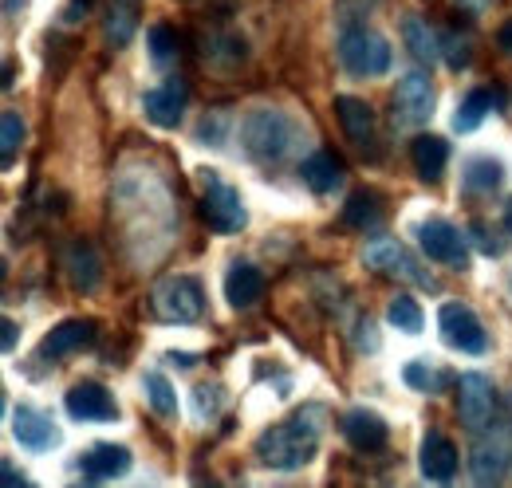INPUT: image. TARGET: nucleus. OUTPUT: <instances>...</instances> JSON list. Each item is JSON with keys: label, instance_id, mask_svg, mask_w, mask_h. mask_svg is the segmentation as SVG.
Returning <instances> with one entry per match:
<instances>
[{"label": "nucleus", "instance_id": "f257e3e1", "mask_svg": "<svg viewBox=\"0 0 512 488\" xmlns=\"http://www.w3.org/2000/svg\"><path fill=\"white\" fill-rule=\"evenodd\" d=\"M323 406H304L296 410L292 418H284L280 426L264 429L256 437V457L260 465L268 469H304L312 465V457L320 453V441H323Z\"/></svg>", "mask_w": 512, "mask_h": 488}, {"label": "nucleus", "instance_id": "f03ea898", "mask_svg": "<svg viewBox=\"0 0 512 488\" xmlns=\"http://www.w3.org/2000/svg\"><path fill=\"white\" fill-rule=\"evenodd\" d=\"M241 142H245V154L253 162L264 166H280L284 158H292L304 142V126L284 115V111H253L249 119L241 122Z\"/></svg>", "mask_w": 512, "mask_h": 488}, {"label": "nucleus", "instance_id": "7ed1b4c3", "mask_svg": "<svg viewBox=\"0 0 512 488\" xmlns=\"http://www.w3.org/2000/svg\"><path fill=\"white\" fill-rule=\"evenodd\" d=\"M512 469V422H489L473 433L469 473L477 485H501Z\"/></svg>", "mask_w": 512, "mask_h": 488}, {"label": "nucleus", "instance_id": "20e7f679", "mask_svg": "<svg viewBox=\"0 0 512 488\" xmlns=\"http://www.w3.org/2000/svg\"><path fill=\"white\" fill-rule=\"evenodd\" d=\"M339 60H343V67H347L351 75L375 79V75L390 71V60H394V56H390V44H386L375 28H367V24H347L343 36H339Z\"/></svg>", "mask_w": 512, "mask_h": 488}, {"label": "nucleus", "instance_id": "39448f33", "mask_svg": "<svg viewBox=\"0 0 512 488\" xmlns=\"http://www.w3.org/2000/svg\"><path fill=\"white\" fill-rule=\"evenodd\" d=\"M205 193H201V217L213 233H241L249 225V213H245V201L233 185L225 182L217 170H205Z\"/></svg>", "mask_w": 512, "mask_h": 488}, {"label": "nucleus", "instance_id": "423d86ee", "mask_svg": "<svg viewBox=\"0 0 512 488\" xmlns=\"http://www.w3.org/2000/svg\"><path fill=\"white\" fill-rule=\"evenodd\" d=\"M154 311L166 323H197L205 311V292L193 276H170L154 288Z\"/></svg>", "mask_w": 512, "mask_h": 488}, {"label": "nucleus", "instance_id": "0eeeda50", "mask_svg": "<svg viewBox=\"0 0 512 488\" xmlns=\"http://www.w3.org/2000/svg\"><path fill=\"white\" fill-rule=\"evenodd\" d=\"M434 115V83L426 71H406L394 87V122L398 126H422Z\"/></svg>", "mask_w": 512, "mask_h": 488}, {"label": "nucleus", "instance_id": "6e6552de", "mask_svg": "<svg viewBox=\"0 0 512 488\" xmlns=\"http://www.w3.org/2000/svg\"><path fill=\"white\" fill-rule=\"evenodd\" d=\"M457 414H461V422L465 429H485L493 418H497V390H493V382L485 378V374H461V382H457Z\"/></svg>", "mask_w": 512, "mask_h": 488}, {"label": "nucleus", "instance_id": "1a4fd4ad", "mask_svg": "<svg viewBox=\"0 0 512 488\" xmlns=\"http://www.w3.org/2000/svg\"><path fill=\"white\" fill-rule=\"evenodd\" d=\"M438 327H442V339H446L453 351H461V355H485V347H489L481 319L465 304H442Z\"/></svg>", "mask_w": 512, "mask_h": 488}, {"label": "nucleus", "instance_id": "9d476101", "mask_svg": "<svg viewBox=\"0 0 512 488\" xmlns=\"http://www.w3.org/2000/svg\"><path fill=\"white\" fill-rule=\"evenodd\" d=\"M71 422H119V402L111 398L107 386L99 382H79L71 386L64 398Z\"/></svg>", "mask_w": 512, "mask_h": 488}, {"label": "nucleus", "instance_id": "9b49d317", "mask_svg": "<svg viewBox=\"0 0 512 488\" xmlns=\"http://www.w3.org/2000/svg\"><path fill=\"white\" fill-rule=\"evenodd\" d=\"M418 244H422V252H426L430 260L449 264V268H465V260H469L465 237H461L449 221H442V217H430V221L418 225Z\"/></svg>", "mask_w": 512, "mask_h": 488}, {"label": "nucleus", "instance_id": "f8f14e48", "mask_svg": "<svg viewBox=\"0 0 512 488\" xmlns=\"http://www.w3.org/2000/svg\"><path fill=\"white\" fill-rule=\"evenodd\" d=\"M186 99H190V87H186V79H166V83H158L154 91H146V99H142V111H146V119L154 122V126H162V130H174L178 122H182V111H186Z\"/></svg>", "mask_w": 512, "mask_h": 488}, {"label": "nucleus", "instance_id": "ddd939ff", "mask_svg": "<svg viewBox=\"0 0 512 488\" xmlns=\"http://www.w3.org/2000/svg\"><path fill=\"white\" fill-rule=\"evenodd\" d=\"M12 437L28 453H48V449L60 445V426L44 410H36V406H16L12 410Z\"/></svg>", "mask_w": 512, "mask_h": 488}, {"label": "nucleus", "instance_id": "4468645a", "mask_svg": "<svg viewBox=\"0 0 512 488\" xmlns=\"http://www.w3.org/2000/svg\"><path fill=\"white\" fill-rule=\"evenodd\" d=\"M99 335V323L95 319H64L52 327V335L40 343V355L44 359H67V355H79L95 343Z\"/></svg>", "mask_w": 512, "mask_h": 488}, {"label": "nucleus", "instance_id": "2eb2a0df", "mask_svg": "<svg viewBox=\"0 0 512 488\" xmlns=\"http://www.w3.org/2000/svg\"><path fill=\"white\" fill-rule=\"evenodd\" d=\"M363 260H367L371 268H383V272H390V276H402V280L418 284V288H434V280L422 276V268L414 264V256H410L398 241H375L367 252H363Z\"/></svg>", "mask_w": 512, "mask_h": 488}, {"label": "nucleus", "instance_id": "dca6fc26", "mask_svg": "<svg viewBox=\"0 0 512 488\" xmlns=\"http://www.w3.org/2000/svg\"><path fill=\"white\" fill-rule=\"evenodd\" d=\"M418 465H422V477H426V481H438V485H446V481H453V473H457V445L449 441L446 433L430 429V433L422 437V449H418Z\"/></svg>", "mask_w": 512, "mask_h": 488}, {"label": "nucleus", "instance_id": "f3484780", "mask_svg": "<svg viewBox=\"0 0 512 488\" xmlns=\"http://www.w3.org/2000/svg\"><path fill=\"white\" fill-rule=\"evenodd\" d=\"M64 272H67V284H71L75 292L91 296V292L99 288V280H103V260H99L95 244H87V241L71 244L64 252Z\"/></svg>", "mask_w": 512, "mask_h": 488}, {"label": "nucleus", "instance_id": "a211bd4d", "mask_svg": "<svg viewBox=\"0 0 512 488\" xmlns=\"http://www.w3.org/2000/svg\"><path fill=\"white\" fill-rule=\"evenodd\" d=\"M343 437H347L359 453H379L390 433H386V422L375 410H351V414L343 418Z\"/></svg>", "mask_w": 512, "mask_h": 488}, {"label": "nucleus", "instance_id": "6ab92c4d", "mask_svg": "<svg viewBox=\"0 0 512 488\" xmlns=\"http://www.w3.org/2000/svg\"><path fill=\"white\" fill-rule=\"evenodd\" d=\"M335 115H339V126H343V134L355 142V146H371V138H375V111L363 103V99H355V95H339L335 99Z\"/></svg>", "mask_w": 512, "mask_h": 488}, {"label": "nucleus", "instance_id": "aec40b11", "mask_svg": "<svg viewBox=\"0 0 512 488\" xmlns=\"http://www.w3.org/2000/svg\"><path fill=\"white\" fill-rule=\"evenodd\" d=\"M130 469V449L127 445H115V441H103L95 449H87L83 457V477L87 481H111V477H123Z\"/></svg>", "mask_w": 512, "mask_h": 488}, {"label": "nucleus", "instance_id": "412c9836", "mask_svg": "<svg viewBox=\"0 0 512 488\" xmlns=\"http://www.w3.org/2000/svg\"><path fill=\"white\" fill-rule=\"evenodd\" d=\"M505 103H509L505 91H469V95L461 99L457 115H453V130H457V134H473L481 122L489 119L493 111H501Z\"/></svg>", "mask_w": 512, "mask_h": 488}, {"label": "nucleus", "instance_id": "4be33fe9", "mask_svg": "<svg viewBox=\"0 0 512 488\" xmlns=\"http://www.w3.org/2000/svg\"><path fill=\"white\" fill-rule=\"evenodd\" d=\"M410 158H414L418 178L438 182V178L446 174V162H449L446 138H438V134H418V138H414V146H410Z\"/></svg>", "mask_w": 512, "mask_h": 488}, {"label": "nucleus", "instance_id": "5701e85b", "mask_svg": "<svg viewBox=\"0 0 512 488\" xmlns=\"http://www.w3.org/2000/svg\"><path fill=\"white\" fill-rule=\"evenodd\" d=\"M260 296H264V276L256 272L253 264H233L229 268V276H225V300L237 307H253V304H260Z\"/></svg>", "mask_w": 512, "mask_h": 488}, {"label": "nucleus", "instance_id": "b1692460", "mask_svg": "<svg viewBox=\"0 0 512 488\" xmlns=\"http://www.w3.org/2000/svg\"><path fill=\"white\" fill-rule=\"evenodd\" d=\"M300 178H304L308 189H316V193H335L343 185V162L331 150H316L312 158H304Z\"/></svg>", "mask_w": 512, "mask_h": 488}, {"label": "nucleus", "instance_id": "393cba45", "mask_svg": "<svg viewBox=\"0 0 512 488\" xmlns=\"http://www.w3.org/2000/svg\"><path fill=\"white\" fill-rule=\"evenodd\" d=\"M343 221H347L351 229H359V233L379 229V225H383V197H379L375 189H355V193L347 197V205H343Z\"/></svg>", "mask_w": 512, "mask_h": 488}, {"label": "nucleus", "instance_id": "a878e982", "mask_svg": "<svg viewBox=\"0 0 512 488\" xmlns=\"http://www.w3.org/2000/svg\"><path fill=\"white\" fill-rule=\"evenodd\" d=\"M138 16H142V0H107V40L115 48L130 44V36L138 32Z\"/></svg>", "mask_w": 512, "mask_h": 488}, {"label": "nucleus", "instance_id": "bb28decb", "mask_svg": "<svg viewBox=\"0 0 512 488\" xmlns=\"http://www.w3.org/2000/svg\"><path fill=\"white\" fill-rule=\"evenodd\" d=\"M402 44H406V52L418 63H434L438 52H442L438 36L430 32V24H426L422 16H406V20H402Z\"/></svg>", "mask_w": 512, "mask_h": 488}, {"label": "nucleus", "instance_id": "cd10ccee", "mask_svg": "<svg viewBox=\"0 0 512 488\" xmlns=\"http://www.w3.org/2000/svg\"><path fill=\"white\" fill-rule=\"evenodd\" d=\"M505 182V166L497 158H469L465 162V189L473 193H493Z\"/></svg>", "mask_w": 512, "mask_h": 488}, {"label": "nucleus", "instance_id": "c85d7f7f", "mask_svg": "<svg viewBox=\"0 0 512 488\" xmlns=\"http://www.w3.org/2000/svg\"><path fill=\"white\" fill-rule=\"evenodd\" d=\"M386 319H390V327H398L402 335H418L422 327H426V315H422V307L414 296H394L390 307H386Z\"/></svg>", "mask_w": 512, "mask_h": 488}, {"label": "nucleus", "instance_id": "c756f323", "mask_svg": "<svg viewBox=\"0 0 512 488\" xmlns=\"http://www.w3.org/2000/svg\"><path fill=\"white\" fill-rule=\"evenodd\" d=\"M402 378H406V386H414V390H422V394H438V390L449 386L446 374L434 363H426V359H414V363L402 366Z\"/></svg>", "mask_w": 512, "mask_h": 488}, {"label": "nucleus", "instance_id": "7c9ffc66", "mask_svg": "<svg viewBox=\"0 0 512 488\" xmlns=\"http://www.w3.org/2000/svg\"><path fill=\"white\" fill-rule=\"evenodd\" d=\"M201 48H205V63H213V67H237V63H245V40H237V36H213Z\"/></svg>", "mask_w": 512, "mask_h": 488}, {"label": "nucleus", "instance_id": "2f4dec72", "mask_svg": "<svg viewBox=\"0 0 512 488\" xmlns=\"http://www.w3.org/2000/svg\"><path fill=\"white\" fill-rule=\"evenodd\" d=\"M146 398H150V406H154L162 418H174V414H178V394H174L170 378L158 374V370L146 374Z\"/></svg>", "mask_w": 512, "mask_h": 488}, {"label": "nucleus", "instance_id": "473e14b6", "mask_svg": "<svg viewBox=\"0 0 512 488\" xmlns=\"http://www.w3.org/2000/svg\"><path fill=\"white\" fill-rule=\"evenodd\" d=\"M174 60H178V36H174L166 24H154V28H150V63L166 71Z\"/></svg>", "mask_w": 512, "mask_h": 488}, {"label": "nucleus", "instance_id": "72a5a7b5", "mask_svg": "<svg viewBox=\"0 0 512 488\" xmlns=\"http://www.w3.org/2000/svg\"><path fill=\"white\" fill-rule=\"evenodd\" d=\"M20 138H24V122H20V115H16V111H4V115H0V154H4V170L12 166Z\"/></svg>", "mask_w": 512, "mask_h": 488}, {"label": "nucleus", "instance_id": "f704fd0d", "mask_svg": "<svg viewBox=\"0 0 512 488\" xmlns=\"http://www.w3.org/2000/svg\"><path fill=\"white\" fill-rule=\"evenodd\" d=\"M469 237L477 241V248H481L485 256H505V241H501V233H497V229H489L485 221H473V225H469Z\"/></svg>", "mask_w": 512, "mask_h": 488}, {"label": "nucleus", "instance_id": "c9c22d12", "mask_svg": "<svg viewBox=\"0 0 512 488\" xmlns=\"http://www.w3.org/2000/svg\"><path fill=\"white\" fill-rule=\"evenodd\" d=\"M193 398H197V418H201V422L221 410V386H197Z\"/></svg>", "mask_w": 512, "mask_h": 488}, {"label": "nucleus", "instance_id": "e433bc0d", "mask_svg": "<svg viewBox=\"0 0 512 488\" xmlns=\"http://www.w3.org/2000/svg\"><path fill=\"white\" fill-rule=\"evenodd\" d=\"M446 63L453 71H461V67H469V44H461V40H446Z\"/></svg>", "mask_w": 512, "mask_h": 488}, {"label": "nucleus", "instance_id": "4c0bfd02", "mask_svg": "<svg viewBox=\"0 0 512 488\" xmlns=\"http://www.w3.org/2000/svg\"><path fill=\"white\" fill-rule=\"evenodd\" d=\"M0 481L8 488H16V485H28V477L20 473V469H12V461H0Z\"/></svg>", "mask_w": 512, "mask_h": 488}, {"label": "nucleus", "instance_id": "58836bf2", "mask_svg": "<svg viewBox=\"0 0 512 488\" xmlns=\"http://www.w3.org/2000/svg\"><path fill=\"white\" fill-rule=\"evenodd\" d=\"M0 331H4V339H0V347H4V355H8V351H16V339H20V327H16L12 319H4V323H0Z\"/></svg>", "mask_w": 512, "mask_h": 488}, {"label": "nucleus", "instance_id": "ea45409f", "mask_svg": "<svg viewBox=\"0 0 512 488\" xmlns=\"http://www.w3.org/2000/svg\"><path fill=\"white\" fill-rule=\"evenodd\" d=\"M497 40H501V48H505V52H509V56H512V20H505V24H501V32H497Z\"/></svg>", "mask_w": 512, "mask_h": 488}, {"label": "nucleus", "instance_id": "a19ab883", "mask_svg": "<svg viewBox=\"0 0 512 488\" xmlns=\"http://www.w3.org/2000/svg\"><path fill=\"white\" fill-rule=\"evenodd\" d=\"M461 8H473V12H481V8H489V0H457Z\"/></svg>", "mask_w": 512, "mask_h": 488}, {"label": "nucleus", "instance_id": "79ce46f5", "mask_svg": "<svg viewBox=\"0 0 512 488\" xmlns=\"http://www.w3.org/2000/svg\"><path fill=\"white\" fill-rule=\"evenodd\" d=\"M24 4H28V0H8V16H12L16 8H24Z\"/></svg>", "mask_w": 512, "mask_h": 488}, {"label": "nucleus", "instance_id": "37998d69", "mask_svg": "<svg viewBox=\"0 0 512 488\" xmlns=\"http://www.w3.org/2000/svg\"><path fill=\"white\" fill-rule=\"evenodd\" d=\"M505 225H509V233H512V201H509V209H505Z\"/></svg>", "mask_w": 512, "mask_h": 488}]
</instances>
